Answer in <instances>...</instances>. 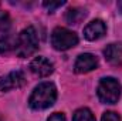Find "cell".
I'll return each mask as SVG.
<instances>
[{"instance_id": "cell-1", "label": "cell", "mask_w": 122, "mask_h": 121, "mask_svg": "<svg viewBox=\"0 0 122 121\" xmlns=\"http://www.w3.org/2000/svg\"><path fill=\"white\" fill-rule=\"evenodd\" d=\"M57 100V88L53 83L38 84L29 98V105L33 110H46L51 107Z\"/></svg>"}, {"instance_id": "cell-11", "label": "cell", "mask_w": 122, "mask_h": 121, "mask_svg": "<svg viewBox=\"0 0 122 121\" xmlns=\"http://www.w3.org/2000/svg\"><path fill=\"white\" fill-rule=\"evenodd\" d=\"M16 47V38L11 37L10 34H4V37L0 38V54L9 53Z\"/></svg>"}, {"instance_id": "cell-9", "label": "cell", "mask_w": 122, "mask_h": 121, "mask_svg": "<svg viewBox=\"0 0 122 121\" xmlns=\"http://www.w3.org/2000/svg\"><path fill=\"white\" fill-rule=\"evenodd\" d=\"M105 59L112 66H121L122 64V43H111L104 50Z\"/></svg>"}, {"instance_id": "cell-17", "label": "cell", "mask_w": 122, "mask_h": 121, "mask_svg": "<svg viewBox=\"0 0 122 121\" xmlns=\"http://www.w3.org/2000/svg\"><path fill=\"white\" fill-rule=\"evenodd\" d=\"M118 7H122V1H119V3H118ZM122 13V11H121Z\"/></svg>"}, {"instance_id": "cell-10", "label": "cell", "mask_w": 122, "mask_h": 121, "mask_svg": "<svg viewBox=\"0 0 122 121\" xmlns=\"http://www.w3.org/2000/svg\"><path fill=\"white\" fill-rule=\"evenodd\" d=\"M85 16H87V11H85V10L75 7V9H70V10L67 11L65 20H67V23H70V24H78Z\"/></svg>"}, {"instance_id": "cell-3", "label": "cell", "mask_w": 122, "mask_h": 121, "mask_svg": "<svg viewBox=\"0 0 122 121\" xmlns=\"http://www.w3.org/2000/svg\"><path fill=\"white\" fill-rule=\"evenodd\" d=\"M97 94L101 103L104 104H115L121 97V84L114 77H105L99 81Z\"/></svg>"}, {"instance_id": "cell-8", "label": "cell", "mask_w": 122, "mask_h": 121, "mask_svg": "<svg viewBox=\"0 0 122 121\" xmlns=\"http://www.w3.org/2000/svg\"><path fill=\"white\" fill-rule=\"evenodd\" d=\"M107 33V26L102 20L97 19V20H92L91 23H88L84 29V37L90 41H95V40H99L101 37H104Z\"/></svg>"}, {"instance_id": "cell-5", "label": "cell", "mask_w": 122, "mask_h": 121, "mask_svg": "<svg viewBox=\"0 0 122 121\" xmlns=\"http://www.w3.org/2000/svg\"><path fill=\"white\" fill-rule=\"evenodd\" d=\"M26 84V77L21 71H11L7 76L0 77V91L20 88Z\"/></svg>"}, {"instance_id": "cell-13", "label": "cell", "mask_w": 122, "mask_h": 121, "mask_svg": "<svg viewBox=\"0 0 122 121\" xmlns=\"http://www.w3.org/2000/svg\"><path fill=\"white\" fill-rule=\"evenodd\" d=\"M10 26H11V19H10L9 13L0 10V34L7 33L9 29H10Z\"/></svg>"}, {"instance_id": "cell-7", "label": "cell", "mask_w": 122, "mask_h": 121, "mask_svg": "<svg viewBox=\"0 0 122 121\" xmlns=\"http://www.w3.org/2000/svg\"><path fill=\"white\" fill-rule=\"evenodd\" d=\"M30 71L37 77H48L54 71V66L46 57H36L30 63Z\"/></svg>"}, {"instance_id": "cell-4", "label": "cell", "mask_w": 122, "mask_h": 121, "mask_svg": "<svg viewBox=\"0 0 122 121\" xmlns=\"http://www.w3.org/2000/svg\"><path fill=\"white\" fill-rule=\"evenodd\" d=\"M51 44L56 50L64 51L78 44V36L65 27H56L51 33Z\"/></svg>"}, {"instance_id": "cell-15", "label": "cell", "mask_w": 122, "mask_h": 121, "mask_svg": "<svg viewBox=\"0 0 122 121\" xmlns=\"http://www.w3.org/2000/svg\"><path fill=\"white\" fill-rule=\"evenodd\" d=\"M64 3H65V1H62V0H61V1H44V3H43V6H44L48 11H54L56 9L61 7Z\"/></svg>"}, {"instance_id": "cell-16", "label": "cell", "mask_w": 122, "mask_h": 121, "mask_svg": "<svg viewBox=\"0 0 122 121\" xmlns=\"http://www.w3.org/2000/svg\"><path fill=\"white\" fill-rule=\"evenodd\" d=\"M47 121H67V120H65L64 114H61V113H54L53 116H50V118Z\"/></svg>"}, {"instance_id": "cell-6", "label": "cell", "mask_w": 122, "mask_h": 121, "mask_svg": "<svg viewBox=\"0 0 122 121\" xmlns=\"http://www.w3.org/2000/svg\"><path fill=\"white\" fill-rule=\"evenodd\" d=\"M97 67H98V59L91 53H84L77 57L74 64V71L78 74H84V73L92 71Z\"/></svg>"}, {"instance_id": "cell-14", "label": "cell", "mask_w": 122, "mask_h": 121, "mask_svg": "<svg viewBox=\"0 0 122 121\" xmlns=\"http://www.w3.org/2000/svg\"><path fill=\"white\" fill-rule=\"evenodd\" d=\"M101 121H122V120L115 111H107V113H104Z\"/></svg>"}, {"instance_id": "cell-12", "label": "cell", "mask_w": 122, "mask_h": 121, "mask_svg": "<svg viewBox=\"0 0 122 121\" xmlns=\"http://www.w3.org/2000/svg\"><path fill=\"white\" fill-rule=\"evenodd\" d=\"M72 121H95V117L88 108H80L74 113Z\"/></svg>"}, {"instance_id": "cell-2", "label": "cell", "mask_w": 122, "mask_h": 121, "mask_svg": "<svg viewBox=\"0 0 122 121\" xmlns=\"http://www.w3.org/2000/svg\"><path fill=\"white\" fill-rule=\"evenodd\" d=\"M16 54L19 57H29L38 50V37L34 27H27L16 37Z\"/></svg>"}]
</instances>
